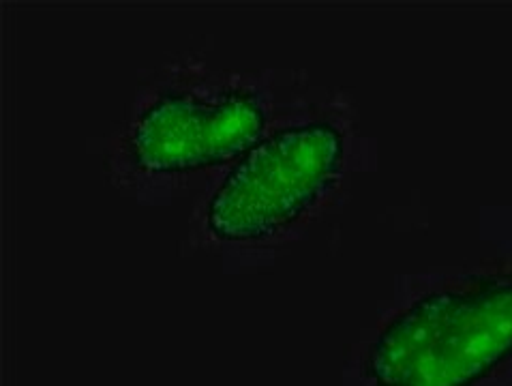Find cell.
<instances>
[{"label": "cell", "mask_w": 512, "mask_h": 386, "mask_svg": "<svg viewBox=\"0 0 512 386\" xmlns=\"http://www.w3.org/2000/svg\"><path fill=\"white\" fill-rule=\"evenodd\" d=\"M512 356V277L431 292L386 324L367 356L375 386H472Z\"/></svg>", "instance_id": "6da1fadb"}, {"label": "cell", "mask_w": 512, "mask_h": 386, "mask_svg": "<svg viewBox=\"0 0 512 386\" xmlns=\"http://www.w3.org/2000/svg\"><path fill=\"white\" fill-rule=\"evenodd\" d=\"M343 136L330 123L277 129L238 159L208 204V228L225 241L264 239L290 226L335 183Z\"/></svg>", "instance_id": "7a4b0ae2"}, {"label": "cell", "mask_w": 512, "mask_h": 386, "mask_svg": "<svg viewBox=\"0 0 512 386\" xmlns=\"http://www.w3.org/2000/svg\"><path fill=\"white\" fill-rule=\"evenodd\" d=\"M264 127L262 101L245 88L165 93L138 116L129 148L148 172H191L243 157L262 140Z\"/></svg>", "instance_id": "3957f363"}]
</instances>
